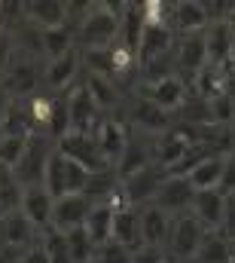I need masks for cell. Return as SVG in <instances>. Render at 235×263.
Masks as SVG:
<instances>
[{
    "label": "cell",
    "instance_id": "3957f363",
    "mask_svg": "<svg viewBox=\"0 0 235 263\" xmlns=\"http://www.w3.org/2000/svg\"><path fill=\"white\" fill-rule=\"evenodd\" d=\"M205 236H208V230L189 211L171 217V233H168V245H165L168 257L177 263H192L199 248H202V242H205Z\"/></svg>",
    "mask_w": 235,
    "mask_h": 263
},
{
    "label": "cell",
    "instance_id": "4fadbf2b",
    "mask_svg": "<svg viewBox=\"0 0 235 263\" xmlns=\"http://www.w3.org/2000/svg\"><path fill=\"white\" fill-rule=\"evenodd\" d=\"M211 22H214V12H211L205 3H192V0L171 3V12H168V28L174 31L177 37H186V34H202Z\"/></svg>",
    "mask_w": 235,
    "mask_h": 263
},
{
    "label": "cell",
    "instance_id": "484cf974",
    "mask_svg": "<svg viewBox=\"0 0 235 263\" xmlns=\"http://www.w3.org/2000/svg\"><path fill=\"white\" fill-rule=\"evenodd\" d=\"M177 46V34L168 25H147L144 28V37H141V49H138V59L141 65L156 59V55H165V52H174Z\"/></svg>",
    "mask_w": 235,
    "mask_h": 263
},
{
    "label": "cell",
    "instance_id": "52a82bcc",
    "mask_svg": "<svg viewBox=\"0 0 235 263\" xmlns=\"http://www.w3.org/2000/svg\"><path fill=\"white\" fill-rule=\"evenodd\" d=\"M138 95L174 117L189 101V86L180 77H168V80H159V83H138Z\"/></svg>",
    "mask_w": 235,
    "mask_h": 263
},
{
    "label": "cell",
    "instance_id": "6da1fadb",
    "mask_svg": "<svg viewBox=\"0 0 235 263\" xmlns=\"http://www.w3.org/2000/svg\"><path fill=\"white\" fill-rule=\"evenodd\" d=\"M122 37V6L95 3L83 12L80 28H76V43L83 52H104L113 49Z\"/></svg>",
    "mask_w": 235,
    "mask_h": 263
},
{
    "label": "cell",
    "instance_id": "e575fe53",
    "mask_svg": "<svg viewBox=\"0 0 235 263\" xmlns=\"http://www.w3.org/2000/svg\"><path fill=\"white\" fill-rule=\"evenodd\" d=\"M208 114H211V126H223V129H235V98L220 92L217 98L208 101Z\"/></svg>",
    "mask_w": 235,
    "mask_h": 263
},
{
    "label": "cell",
    "instance_id": "30bf717a",
    "mask_svg": "<svg viewBox=\"0 0 235 263\" xmlns=\"http://www.w3.org/2000/svg\"><path fill=\"white\" fill-rule=\"evenodd\" d=\"M92 138H95V144H98V150H101V156L107 159V165L113 168L116 165V159L122 156V150L128 147V141H131V132L128 126L116 120V117H101L98 120V126L92 129Z\"/></svg>",
    "mask_w": 235,
    "mask_h": 263
},
{
    "label": "cell",
    "instance_id": "836d02e7",
    "mask_svg": "<svg viewBox=\"0 0 235 263\" xmlns=\"http://www.w3.org/2000/svg\"><path fill=\"white\" fill-rule=\"evenodd\" d=\"M40 245L46 248V254H49V260L52 263H73L70 245H67V236L58 233L55 227H49V230L40 233Z\"/></svg>",
    "mask_w": 235,
    "mask_h": 263
},
{
    "label": "cell",
    "instance_id": "9a60e30c",
    "mask_svg": "<svg viewBox=\"0 0 235 263\" xmlns=\"http://www.w3.org/2000/svg\"><path fill=\"white\" fill-rule=\"evenodd\" d=\"M0 242H3L6 248L28 251L31 245L40 242V230H37L22 211H12V214H3V217H0Z\"/></svg>",
    "mask_w": 235,
    "mask_h": 263
},
{
    "label": "cell",
    "instance_id": "c3c4849f",
    "mask_svg": "<svg viewBox=\"0 0 235 263\" xmlns=\"http://www.w3.org/2000/svg\"><path fill=\"white\" fill-rule=\"evenodd\" d=\"M12 263H22V260H12Z\"/></svg>",
    "mask_w": 235,
    "mask_h": 263
},
{
    "label": "cell",
    "instance_id": "ab89813d",
    "mask_svg": "<svg viewBox=\"0 0 235 263\" xmlns=\"http://www.w3.org/2000/svg\"><path fill=\"white\" fill-rule=\"evenodd\" d=\"M165 251L162 248H150V245H144V248H138L134 251V257H131V263H165Z\"/></svg>",
    "mask_w": 235,
    "mask_h": 263
},
{
    "label": "cell",
    "instance_id": "f546056e",
    "mask_svg": "<svg viewBox=\"0 0 235 263\" xmlns=\"http://www.w3.org/2000/svg\"><path fill=\"white\" fill-rule=\"evenodd\" d=\"M22 196H25V184L18 181V175L12 168L0 165V217L18 211L22 208Z\"/></svg>",
    "mask_w": 235,
    "mask_h": 263
},
{
    "label": "cell",
    "instance_id": "ac0fdd59",
    "mask_svg": "<svg viewBox=\"0 0 235 263\" xmlns=\"http://www.w3.org/2000/svg\"><path fill=\"white\" fill-rule=\"evenodd\" d=\"M174 55H177V77H180V73H189V77H195L202 67L208 65L205 31H202V34H186V37H177Z\"/></svg>",
    "mask_w": 235,
    "mask_h": 263
},
{
    "label": "cell",
    "instance_id": "f6af8a7d",
    "mask_svg": "<svg viewBox=\"0 0 235 263\" xmlns=\"http://www.w3.org/2000/svg\"><path fill=\"white\" fill-rule=\"evenodd\" d=\"M232 156H235V135H232Z\"/></svg>",
    "mask_w": 235,
    "mask_h": 263
},
{
    "label": "cell",
    "instance_id": "7bdbcfd3",
    "mask_svg": "<svg viewBox=\"0 0 235 263\" xmlns=\"http://www.w3.org/2000/svg\"><path fill=\"white\" fill-rule=\"evenodd\" d=\"M12 104H15V98L0 86V129H3V123H6V117H9V110H12Z\"/></svg>",
    "mask_w": 235,
    "mask_h": 263
},
{
    "label": "cell",
    "instance_id": "8fae6325",
    "mask_svg": "<svg viewBox=\"0 0 235 263\" xmlns=\"http://www.w3.org/2000/svg\"><path fill=\"white\" fill-rule=\"evenodd\" d=\"M64 107H67V126H70V132H92L98 126V120L104 117L101 107L95 104V98L89 95L86 83L83 86H73L67 92Z\"/></svg>",
    "mask_w": 235,
    "mask_h": 263
},
{
    "label": "cell",
    "instance_id": "f1b7e54d",
    "mask_svg": "<svg viewBox=\"0 0 235 263\" xmlns=\"http://www.w3.org/2000/svg\"><path fill=\"white\" fill-rule=\"evenodd\" d=\"M192 263H232V239H226L220 230L208 233Z\"/></svg>",
    "mask_w": 235,
    "mask_h": 263
},
{
    "label": "cell",
    "instance_id": "ba28073f",
    "mask_svg": "<svg viewBox=\"0 0 235 263\" xmlns=\"http://www.w3.org/2000/svg\"><path fill=\"white\" fill-rule=\"evenodd\" d=\"M165 168L162 165H147L144 172H138V175H131V178H125V181H119V193L122 199L131 205V208H144V205H150L156 193H159V187H162V181H165Z\"/></svg>",
    "mask_w": 235,
    "mask_h": 263
},
{
    "label": "cell",
    "instance_id": "f35d334b",
    "mask_svg": "<svg viewBox=\"0 0 235 263\" xmlns=\"http://www.w3.org/2000/svg\"><path fill=\"white\" fill-rule=\"evenodd\" d=\"M220 193H223V196H232V193H235V156H232V153H229V156H226V162H223Z\"/></svg>",
    "mask_w": 235,
    "mask_h": 263
},
{
    "label": "cell",
    "instance_id": "d6a6232c",
    "mask_svg": "<svg viewBox=\"0 0 235 263\" xmlns=\"http://www.w3.org/2000/svg\"><path fill=\"white\" fill-rule=\"evenodd\" d=\"M192 89H195V95H199L202 101L217 98V95L223 92V70H220V65H211V62H208V65L192 77Z\"/></svg>",
    "mask_w": 235,
    "mask_h": 263
},
{
    "label": "cell",
    "instance_id": "7dc6e473",
    "mask_svg": "<svg viewBox=\"0 0 235 263\" xmlns=\"http://www.w3.org/2000/svg\"><path fill=\"white\" fill-rule=\"evenodd\" d=\"M89 263H98V260H89Z\"/></svg>",
    "mask_w": 235,
    "mask_h": 263
},
{
    "label": "cell",
    "instance_id": "83f0119b",
    "mask_svg": "<svg viewBox=\"0 0 235 263\" xmlns=\"http://www.w3.org/2000/svg\"><path fill=\"white\" fill-rule=\"evenodd\" d=\"M86 89L95 98V104L101 107V114H110L119 107V86L116 80L104 77V73H86Z\"/></svg>",
    "mask_w": 235,
    "mask_h": 263
},
{
    "label": "cell",
    "instance_id": "4316f807",
    "mask_svg": "<svg viewBox=\"0 0 235 263\" xmlns=\"http://www.w3.org/2000/svg\"><path fill=\"white\" fill-rule=\"evenodd\" d=\"M113 214H116V205L113 202H95L92 205V211L86 217V233L95 242V248L113 242Z\"/></svg>",
    "mask_w": 235,
    "mask_h": 263
},
{
    "label": "cell",
    "instance_id": "4dcf8cb0",
    "mask_svg": "<svg viewBox=\"0 0 235 263\" xmlns=\"http://www.w3.org/2000/svg\"><path fill=\"white\" fill-rule=\"evenodd\" d=\"M73 40H76V34L64 25V28H49V31H40V49L46 52V59L52 62V59H58L64 52H70V49H76L73 46Z\"/></svg>",
    "mask_w": 235,
    "mask_h": 263
},
{
    "label": "cell",
    "instance_id": "74e56055",
    "mask_svg": "<svg viewBox=\"0 0 235 263\" xmlns=\"http://www.w3.org/2000/svg\"><path fill=\"white\" fill-rule=\"evenodd\" d=\"M15 40H12V34L6 31V28H0V80L6 77V70L12 65V59H15Z\"/></svg>",
    "mask_w": 235,
    "mask_h": 263
},
{
    "label": "cell",
    "instance_id": "277c9868",
    "mask_svg": "<svg viewBox=\"0 0 235 263\" xmlns=\"http://www.w3.org/2000/svg\"><path fill=\"white\" fill-rule=\"evenodd\" d=\"M199 141L202 138H195V132L189 126H171V129H165L162 135L153 138V162L162 165L165 172H174Z\"/></svg>",
    "mask_w": 235,
    "mask_h": 263
},
{
    "label": "cell",
    "instance_id": "e0dca14e",
    "mask_svg": "<svg viewBox=\"0 0 235 263\" xmlns=\"http://www.w3.org/2000/svg\"><path fill=\"white\" fill-rule=\"evenodd\" d=\"M80 67H83V55L80 49H70L58 59L46 62V70H43V83L52 89V92H61V89H70L80 77Z\"/></svg>",
    "mask_w": 235,
    "mask_h": 263
},
{
    "label": "cell",
    "instance_id": "bcb514c9",
    "mask_svg": "<svg viewBox=\"0 0 235 263\" xmlns=\"http://www.w3.org/2000/svg\"><path fill=\"white\" fill-rule=\"evenodd\" d=\"M165 263H177V260H171V257H165Z\"/></svg>",
    "mask_w": 235,
    "mask_h": 263
},
{
    "label": "cell",
    "instance_id": "7402d4cb",
    "mask_svg": "<svg viewBox=\"0 0 235 263\" xmlns=\"http://www.w3.org/2000/svg\"><path fill=\"white\" fill-rule=\"evenodd\" d=\"M141 233H144V245L150 248H162L168 245V233H171V214H165L159 205H144L141 208Z\"/></svg>",
    "mask_w": 235,
    "mask_h": 263
},
{
    "label": "cell",
    "instance_id": "ffe728a7",
    "mask_svg": "<svg viewBox=\"0 0 235 263\" xmlns=\"http://www.w3.org/2000/svg\"><path fill=\"white\" fill-rule=\"evenodd\" d=\"M128 123H131L138 132H147V135H153V138L174 126V123H171V114L159 110L156 104H150V101H147V98H141V95H138V98H134V104H131Z\"/></svg>",
    "mask_w": 235,
    "mask_h": 263
},
{
    "label": "cell",
    "instance_id": "9c48e42d",
    "mask_svg": "<svg viewBox=\"0 0 235 263\" xmlns=\"http://www.w3.org/2000/svg\"><path fill=\"white\" fill-rule=\"evenodd\" d=\"M52 153H55V144H52L49 135H31V144H28V150H25V159H22L18 168H15L18 181H22L25 187L43 184V178H46V165H49Z\"/></svg>",
    "mask_w": 235,
    "mask_h": 263
},
{
    "label": "cell",
    "instance_id": "603a6c76",
    "mask_svg": "<svg viewBox=\"0 0 235 263\" xmlns=\"http://www.w3.org/2000/svg\"><path fill=\"white\" fill-rule=\"evenodd\" d=\"M147 165H153V144L131 138L128 147L122 150V156L116 159V165H113V175H116V181H125V178L144 172Z\"/></svg>",
    "mask_w": 235,
    "mask_h": 263
},
{
    "label": "cell",
    "instance_id": "8d00e7d4",
    "mask_svg": "<svg viewBox=\"0 0 235 263\" xmlns=\"http://www.w3.org/2000/svg\"><path fill=\"white\" fill-rule=\"evenodd\" d=\"M131 257H134V251L125 248V245H119V242H107V245H101L98 254H95V260L98 263H131Z\"/></svg>",
    "mask_w": 235,
    "mask_h": 263
},
{
    "label": "cell",
    "instance_id": "1f68e13d",
    "mask_svg": "<svg viewBox=\"0 0 235 263\" xmlns=\"http://www.w3.org/2000/svg\"><path fill=\"white\" fill-rule=\"evenodd\" d=\"M31 144V135H12V132H0V165L3 168H18V162L25 159V150Z\"/></svg>",
    "mask_w": 235,
    "mask_h": 263
},
{
    "label": "cell",
    "instance_id": "b9f144b4",
    "mask_svg": "<svg viewBox=\"0 0 235 263\" xmlns=\"http://www.w3.org/2000/svg\"><path fill=\"white\" fill-rule=\"evenodd\" d=\"M220 70H223V92L235 98V62H226V65H220Z\"/></svg>",
    "mask_w": 235,
    "mask_h": 263
},
{
    "label": "cell",
    "instance_id": "2e32d148",
    "mask_svg": "<svg viewBox=\"0 0 235 263\" xmlns=\"http://www.w3.org/2000/svg\"><path fill=\"white\" fill-rule=\"evenodd\" d=\"M95 199L89 193L83 196H64V199H55V217H52V227L58 233H70L76 227H86V217L92 211Z\"/></svg>",
    "mask_w": 235,
    "mask_h": 263
},
{
    "label": "cell",
    "instance_id": "d590c367",
    "mask_svg": "<svg viewBox=\"0 0 235 263\" xmlns=\"http://www.w3.org/2000/svg\"><path fill=\"white\" fill-rule=\"evenodd\" d=\"M64 236H67V245H70L73 263H89V260H95L98 248H95V242L89 239L86 227H76V230H70V233H64Z\"/></svg>",
    "mask_w": 235,
    "mask_h": 263
},
{
    "label": "cell",
    "instance_id": "681fc988",
    "mask_svg": "<svg viewBox=\"0 0 235 263\" xmlns=\"http://www.w3.org/2000/svg\"><path fill=\"white\" fill-rule=\"evenodd\" d=\"M0 245H3V242H0Z\"/></svg>",
    "mask_w": 235,
    "mask_h": 263
},
{
    "label": "cell",
    "instance_id": "5b68a950",
    "mask_svg": "<svg viewBox=\"0 0 235 263\" xmlns=\"http://www.w3.org/2000/svg\"><path fill=\"white\" fill-rule=\"evenodd\" d=\"M0 86L15 98V101H31L37 95V86H40V77H37V65L34 59L28 55V49H15V59L6 70V77L0 80Z\"/></svg>",
    "mask_w": 235,
    "mask_h": 263
},
{
    "label": "cell",
    "instance_id": "cb8c5ba5",
    "mask_svg": "<svg viewBox=\"0 0 235 263\" xmlns=\"http://www.w3.org/2000/svg\"><path fill=\"white\" fill-rule=\"evenodd\" d=\"M205 46H208V62L211 65L232 62V31H229L226 18H214L205 28Z\"/></svg>",
    "mask_w": 235,
    "mask_h": 263
},
{
    "label": "cell",
    "instance_id": "d6986e66",
    "mask_svg": "<svg viewBox=\"0 0 235 263\" xmlns=\"http://www.w3.org/2000/svg\"><path fill=\"white\" fill-rule=\"evenodd\" d=\"M189 214H192V217H195V220L208 230V233H214V230H220V227H223L226 196H223L220 190H205V193H195Z\"/></svg>",
    "mask_w": 235,
    "mask_h": 263
},
{
    "label": "cell",
    "instance_id": "8992f818",
    "mask_svg": "<svg viewBox=\"0 0 235 263\" xmlns=\"http://www.w3.org/2000/svg\"><path fill=\"white\" fill-rule=\"evenodd\" d=\"M55 147H58L64 156H70V159H76L80 165H86L92 175L113 172V168L107 165V159L101 156V150H98L92 132H67V135H61L58 141H55Z\"/></svg>",
    "mask_w": 235,
    "mask_h": 263
},
{
    "label": "cell",
    "instance_id": "7c38bea8",
    "mask_svg": "<svg viewBox=\"0 0 235 263\" xmlns=\"http://www.w3.org/2000/svg\"><path fill=\"white\" fill-rule=\"evenodd\" d=\"M192 199H195V187L189 184L186 175H165V181H162L159 193L153 199V205H159L165 214L177 217V214H186L192 208Z\"/></svg>",
    "mask_w": 235,
    "mask_h": 263
},
{
    "label": "cell",
    "instance_id": "d4e9b609",
    "mask_svg": "<svg viewBox=\"0 0 235 263\" xmlns=\"http://www.w3.org/2000/svg\"><path fill=\"white\" fill-rule=\"evenodd\" d=\"M229 153H208L205 159H199L192 165V172L186 175L189 184L195 187V193H205V190H220V178H223V162H226Z\"/></svg>",
    "mask_w": 235,
    "mask_h": 263
},
{
    "label": "cell",
    "instance_id": "ee69618b",
    "mask_svg": "<svg viewBox=\"0 0 235 263\" xmlns=\"http://www.w3.org/2000/svg\"><path fill=\"white\" fill-rule=\"evenodd\" d=\"M232 263H235V239H232Z\"/></svg>",
    "mask_w": 235,
    "mask_h": 263
},
{
    "label": "cell",
    "instance_id": "7a4b0ae2",
    "mask_svg": "<svg viewBox=\"0 0 235 263\" xmlns=\"http://www.w3.org/2000/svg\"><path fill=\"white\" fill-rule=\"evenodd\" d=\"M92 178H95V175H92L86 165H80L76 159L64 156L58 147H55V153H52V159H49V165H46L43 187H46V190H49L55 199L83 196V193H89Z\"/></svg>",
    "mask_w": 235,
    "mask_h": 263
},
{
    "label": "cell",
    "instance_id": "60d3db41",
    "mask_svg": "<svg viewBox=\"0 0 235 263\" xmlns=\"http://www.w3.org/2000/svg\"><path fill=\"white\" fill-rule=\"evenodd\" d=\"M22 263H52L49 260V254H46V248L37 242V245H31L28 251H22V257H18Z\"/></svg>",
    "mask_w": 235,
    "mask_h": 263
},
{
    "label": "cell",
    "instance_id": "44dd1931",
    "mask_svg": "<svg viewBox=\"0 0 235 263\" xmlns=\"http://www.w3.org/2000/svg\"><path fill=\"white\" fill-rule=\"evenodd\" d=\"M22 12H25V18H28L34 28L49 31V28H64V25H67L70 6H67V3H55V0H37V3H25Z\"/></svg>",
    "mask_w": 235,
    "mask_h": 263
},
{
    "label": "cell",
    "instance_id": "5bb4252c",
    "mask_svg": "<svg viewBox=\"0 0 235 263\" xmlns=\"http://www.w3.org/2000/svg\"><path fill=\"white\" fill-rule=\"evenodd\" d=\"M40 233L52 227V217H55V196L43 187V184H34V187H25V196H22V208H18Z\"/></svg>",
    "mask_w": 235,
    "mask_h": 263
}]
</instances>
